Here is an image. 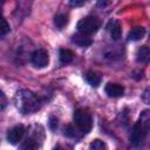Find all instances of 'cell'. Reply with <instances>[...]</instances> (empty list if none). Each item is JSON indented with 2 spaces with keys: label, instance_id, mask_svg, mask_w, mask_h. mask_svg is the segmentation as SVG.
<instances>
[{
  "label": "cell",
  "instance_id": "1",
  "mask_svg": "<svg viewBox=\"0 0 150 150\" xmlns=\"http://www.w3.org/2000/svg\"><path fill=\"white\" fill-rule=\"evenodd\" d=\"M15 104L22 114H32L40 109V98L29 90H20L15 95Z\"/></svg>",
  "mask_w": 150,
  "mask_h": 150
},
{
  "label": "cell",
  "instance_id": "2",
  "mask_svg": "<svg viewBox=\"0 0 150 150\" xmlns=\"http://www.w3.org/2000/svg\"><path fill=\"white\" fill-rule=\"evenodd\" d=\"M74 122L77 129L82 134H88L93 128V120L88 111L83 109H77L74 112Z\"/></svg>",
  "mask_w": 150,
  "mask_h": 150
},
{
  "label": "cell",
  "instance_id": "3",
  "mask_svg": "<svg viewBox=\"0 0 150 150\" xmlns=\"http://www.w3.org/2000/svg\"><path fill=\"white\" fill-rule=\"evenodd\" d=\"M98 28H100V20L96 16H93V15H88V16L81 19L77 23L79 33L88 35V36L90 34L95 33Z\"/></svg>",
  "mask_w": 150,
  "mask_h": 150
},
{
  "label": "cell",
  "instance_id": "4",
  "mask_svg": "<svg viewBox=\"0 0 150 150\" xmlns=\"http://www.w3.org/2000/svg\"><path fill=\"white\" fill-rule=\"evenodd\" d=\"M30 61L34 64V67L36 68H45L48 62H49V56L48 53L45 49H36L33 52L32 56H30Z\"/></svg>",
  "mask_w": 150,
  "mask_h": 150
},
{
  "label": "cell",
  "instance_id": "5",
  "mask_svg": "<svg viewBox=\"0 0 150 150\" xmlns=\"http://www.w3.org/2000/svg\"><path fill=\"white\" fill-rule=\"evenodd\" d=\"M23 134H25V128L23 125H15L14 128H12L8 134H7V141L11 143V144H16L21 141V138L23 137Z\"/></svg>",
  "mask_w": 150,
  "mask_h": 150
},
{
  "label": "cell",
  "instance_id": "6",
  "mask_svg": "<svg viewBox=\"0 0 150 150\" xmlns=\"http://www.w3.org/2000/svg\"><path fill=\"white\" fill-rule=\"evenodd\" d=\"M136 123L139 125L141 130H142L143 134L146 136L148 132L150 131V110H148V109L143 110V111L141 112L139 118H138V121H137Z\"/></svg>",
  "mask_w": 150,
  "mask_h": 150
},
{
  "label": "cell",
  "instance_id": "7",
  "mask_svg": "<svg viewBox=\"0 0 150 150\" xmlns=\"http://www.w3.org/2000/svg\"><path fill=\"white\" fill-rule=\"evenodd\" d=\"M105 94L110 97H121L124 94V88L118 83H107L104 87Z\"/></svg>",
  "mask_w": 150,
  "mask_h": 150
},
{
  "label": "cell",
  "instance_id": "8",
  "mask_svg": "<svg viewBox=\"0 0 150 150\" xmlns=\"http://www.w3.org/2000/svg\"><path fill=\"white\" fill-rule=\"evenodd\" d=\"M107 29L110 34V36L114 39V40H118L121 38V33H122V29H121V25L118 21L116 20H110L108 26H107Z\"/></svg>",
  "mask_w": 150,
  "mask_h": 150
},
{
  "label": "cell",
  "instance_id": "9",
  "mask_svg": "<svg viewBox=\"0 0 150 150\" xmlns=\"http://www.w3.org/2000/svg\"><path fill=\"white\" fill-rule=\"evenodd\" d=\"M71 42L75 43L76 46H79V47H88V46L91 45L93 41H91V39L88 35L77 33V34L71 36Z\"/></svg>",
  "mask_w": 150,
  "mask_h": 150
},
{
  "label": "cell",
  "instance_id": "10",
  "mask_svg": "<svg viewBox=\"0 0 150 150\" xmlns=\"http://www.w3.org/2000/svg\"><path fill=\"white\" fill-rule=\"evenodd\" d=\"M136 60L138 63H149L150 62V47L148 46H143L137 50L136 54Z\"/></svg>",
  "mask_w": 150,
  "mask_h": 150
},
{
  "label": "cell",
  "instance_id": "11",
  "mask_svg": "<svg viewBox=\"0 0 150 150\" xmlns=\"http://www.w3.org/2000/svg\"><path fill=\"white\" fill-rule=\"evenodd\" d=\"M145 35V28L144 27H135L129 32V40L130 41H138L141 39H143V36Z\"/></svg>",
  "mask_w": 150,
  "mask_h": 150
},
{
  "label": "cell",
  "instance_id": "12",
  "mask_svg": "<svg viewBox=\"0 0 150 150\" xmlns=\"http://www.w3.org/2000/svg\"><path fill=\"white\" fill-rule=\"evenodd\" d=\"M19 150H39V142L35 137H28L21 144Z\"/></svg>",
  "mask_w": 150,
  "mask_h": 150
},
{
  "label": "cell",
  "instance_id": "13",
  "mask_svg": "<svg viewBox=\"0 0 150 150\" xmlns=\"http://www.w3.org/2000/svg\"><path fill=\"white\" fill-rule=\"evenodd\" d=\"M74 53L70 49H61L60 50V61L62 63H69L74 60Z\"/></svg>",
  "mask_w": 150,
  "mask_h": 150
},
{
  "label": "cell",
  "instance_id": "14",
  "mask_svg": "<svg viewBox=\"0 0 150 150\" xmlns=\"http://www.w3.org/2000/svg\"><path fill=\"white\" fill-rule=\"evenodd\" d=\"M86 80L93 87H97L100 84V82H101V77L96 73H94V71H88L86 74Z\"/></svg>",
  "mask_w": 150,
  "mask_h": 150
},
{
  "label": "cell",
  "instance_id": "15",
  "mask_svg": "<svg viewBox=\"0 0 150 150\" xmlns=\"http://www.w3.org/2000/svg\"><path fill=\"white\" fill-rule=\"evenodd\" d=\"M67 22H68V18H67L66 14L59 13V14H56L55 18H54V23H55V26H56L57 28H60V29L63 28V27L67 25Z\"/></svg>",
  "mask_w": 150,
  "mask_h": 150
},
{
  "label": "cell",
  "instance_id": "16",
  "mask_svg": "<svg viewBox=\"0 0 150 150\" xmlns=\"http://www.w3.org/2000/svg\"><path fill=\"white\" fill-rule=\"evenodd\" d=\"M89 150H107V145L101 139H94L89 145Z\"/></svg>",
  "mask_w": 150,
  "mask_h": 150
},
{
  "label": "cell",
  "instance_id": "17",
  "mask_svg": "<svg viewBox=\"0 0 150 150\" xmlns=\"http://www.w3.org/2000/svg\"><path fill=\"white\" fill-rule=\"evenodd\" d=\"M8 32H9V25H8L7 20L5 18H2V20H1V36H5Z\"/></svg>",
  "mask_w": 150,
  "mask_h": 150
},
{
  "label": "cell",
  "instance_id": "18",
  "mask_svg": "<svg viewBox=\"0 0 150 150\" xmlns=\"http://www.w3.org/2000/svg\"><path fill=\"white\" fill-rule=\"evenodd\" d=\"M143 101L146 103V104H150V88L145 89V91L143 93Z\"/></svg>",
  "mask_w": 150,
  "mask_h": 150
},
{
  "label": "cell",
  "instance_id": "19",
  "mask_svg": "<svg viewBox=\"0 0 150 150\" xmlns=\"http://www.w3.org/2000/svg\"><path fill=\"white\" fill-rule=\"evenodd\" d=\"M54 150H71V148H70V146H68V145L59 144V145H56V146L54 148Z\"/></svg>",
  "mask_w": 150,
  "mask_h": 150
},
{
  "label": "cell",
  "instance_id": "20",
  "mask_svg": "<svg viewBox=\"0 0 150 150\" xmlns=\"http://www.w3.org/2000/svg\"><path fill=\"white\" fill-rule=\"evenodd\" d=\"M50 128L52 129H55V125H57V120H55L54 117H50Z\"/></svg>",
  "mask_w": 150,
  "mask_h": 150
},
{
  "label": "cell",
  "instance_id": "21",
  "mask_svg": "<svg viewBox=\"0 0 150 150\" xmlns=\"http://www.w3.org/2000/svg\"><path fill=\"white\" fill-rule=\"evenodd\" d=\"M70 4H71L73 6H81V5L84 4V1H71Z\"/></svg>",
  "mask_w": 150,
  "mask_h": 150
},
{
  "label": "cell",
  "instance_id": "22",
  "mask_svg": "<svg viewBox=\"0 0 150 150\" xmlns=\"http://www.w3.org/2000/svg\"><path fill=\"white\" fill-rule=\"evenodd\" d=\"M1 98H2V103H1V109L5 108V104H6V98H5V95L4 93H1Z\"/></svg>",
  "mask_w": 150,
  "mask_h": 150
}]
</instances>
